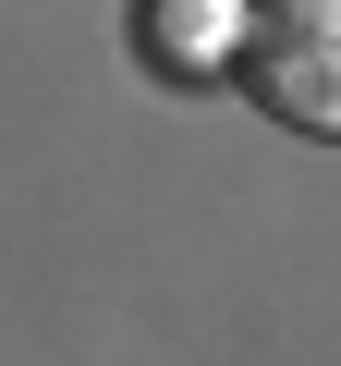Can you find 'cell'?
Returning a JSON list of instances; mask_svg holds the SVG:
<instances>
[{
	"mask_svg": "<svg viewBox=\"0 0 341 366\" xmlns=\"http://www.w3.org/2000/svg\"><path fill=\"white\" fill-rule=\"evenodd\" d=\"M244 13H256V0H146L134 37H146V61H158L170 86H208V74L244 61Z\"/></svg>",
	"mask_w": 341,
	"mask_h": 366,
	"instance_id": "7a4b0ae2",
	"label": "cell"
},
{
	"mask_svg": "<svg viewBox=\"0 0 341 366\" xmlns=\"http://www.w3.org/2000/svg\"><path fill=\"white\" fill-rule=\"evenodd\" d=\"M232 86L292 134H341V0H256Z\"/></svg>",
	"mask_w": 341,
	"mask_h": 366,
	"instance_id": "6da1fadb",
	"label": "cell"
}]
</instances>
